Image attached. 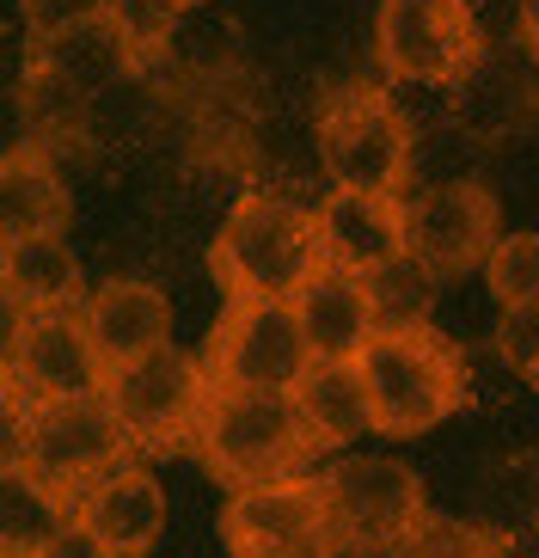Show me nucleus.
<instances>
[{"label":"nucleus","instance_id":"b1692460","mask_svg":"<svg viewBox=\"0 0 539 558\" xmlns=\"http://www.w3.org/2000/svg\"><path fill=\"white\" fill-rule=\"evenodd\" d=\"M392 558H503V541H497L490 527L454 522V515H436V509H429V522Z\"/></svg>","mask_w":539,"mask_h":558},{"label":"nucleus","instance_id":"0eeeda50","mask_svg":"<svg viewBox=\"0 0 539 558\" xmlns=\"http://www.w3.org/2000/svg\"><path fill=\"white\" fill-rule=\"evenodd\" d=\"M203 368L215 387L294 393L313 375V344L294 319V301H228L203 338Z\"/></svg>","mask_w":539,"mask_h":558},{"label":"nucleus","instance_id":"4468645a","mask_svg":"<svg viewBox=\"0 0 539 558\" xmlns=\"http://www.w3.org/2000/svg\"><path fill=\"white\" fill-rule=\"evenodd\" d=\"M319 240L326 264L350 277H375L380 264L405 258V197H380V191H331L319 203Z\"/></svg>","mask_w":539,"mask_h":558},{"label":"nucleus","instance_id":"f03ea898","mask_svg":"<svg viewBox=\"0 0 539 558\" xmlns=\"http://www.w3.org/2000/svg\"><path fill=\"white\" fill-rule=\"evenodd\" d=\"M356 368L362 387H368L375 436H392V442H411V436L448 424L466 405V356L436 326L375 331L368 350L356 356Z\"/></svg>","mask_w":539,"mask_h":558},{"label":"nucleus","instance_id":"20e7f679","mask_svg":"<svg viewBox=\"0 0 539 558\" xmlns=\"http://www.w3.org/2000/svg\"><path fill=\"white\" fill-rule=\"evenodd\" d=\"M343 558H392L429 522V492L399 454H338L319 473Z\"/></svg>","mask_w":539,"mask_h":558},{"label":"nucleus","instance_id":"7c9ffc66","mask_svg":"<svg viewBox=\"0 0 539 558\" xmlns=\"http://www.w3.org/2000/svg\"><path fill=\"white\" fill-rule=\"evenodd\" d=\"M179 7H209V0H179Z\"/></svg>","mask_w":539,"mask_h":558},{"label":"nucleus","instance_id":"39448f33","mask_svg":"<svg viewBox=\"0 0 539 558\" xmlns=\"http://www.w3.org/2000/svg\"><path fill=\"white\" fill-rule=\"evenodd\" d=\"M417 160V135L411 117L392 105L387 86L350 81L338 93H326L319 105V166L331 172L338 191H380L399 197Z\"/></svg>","mask_w":539,"mask_h":558},{"label":"nucleus","instance_id":"5701e85b","mask_svg":"<svg viewBox=\"0 0 539 558\" xmlns=\"http://www.w3.org/2000/svg\"><path fill=\"white\" fill-rule=\"evenodd\" d=\"M497 307H539V233H503L485 264Z\"/></svg>","mask_w":539,"mask_h":558},{"label":"nucleus","instance_id":"6e6552de","mask_svg":"<svg viewBox=\"0 0 539 558\" xmlns=\"http://www.w3.org/2000/svg\"><path fill=\"white\" fill-rule=\"evenodd\" d=\"M375 56L405 86H466L485 56L473 0H380Z\"/></svg>","mask_w":539,"mask_h":558},{"label":"nucleus","instance_id":"9b49d317","mask_svg":"<svg viewBox=\"0 0 539 558\" xmlns=\"http://www.w3.org/2000/svg\"><path fill=\"white\" fill-rule=\"evenodd\" d=\"M497 240H503V203L490 197L485 184L448 179L405 197V246L436 282L485 270Z\"/></svg>","mask_w":539,"mask_h":558},{"label":"nucleus","instance_id":"a211bd4d","mask_svg":"<svg viewBox=\"0 0 539 558\" xmlns=\"http://www.w3.org/2000/svg\"><path fill=\"white\" fill-rule=\"evenodd\" d=\"M294 411H301V429H307L313 454H338L356 436L375 429V411H368V387H362L356 362H313V375L294 387Z\"/></svg>","mask_w":539,"mask_h":558},{"label":"nucleus","instance_id":"393cba45","mask_svg":"<svg viewBox=\"0 0 539 558\" xmlns=\"http://www.w3.org/2000/svg\"><path fill=\"white\" fill-rule=\"evenodd\" d=\"M490 338H497V356L509 362V375L539 393V307H503Z\"/></svg>","mask_w":539,"mask_h":558},{"label":"nucleus","instance_id":"1a4fd4ad","mask_svg":"<svg viewBox=\"0 0 539 558\" xmlns=\"http://www.w3.org/2000/svg\"><path fill=\"white\" fill-rule=\"evenodd\" d=\"M221 546H228V558H343L338 534H331L326 492L313 473L228 492Z\"/></svg>","mask_w":539,"mask_h":558},{"label":"nucleus","instance_id":"c85d7f7f","mask_svg":"<svg viewBox=\"0 0 539 558\" xmlns=\"http://www.w3.org/2000/svg\"><path fill=\"white\" fill-rule=\"evenodd\" d=\"M37 558H111V553H105V546H98L93 534L81 527V522H68L62 534H56V541H49Z\"/></svg>","mask_w":539,"mask_h":558},{"label":"nucleus","instance_id":"f8f14e48","mask_svg":"<svg viewBox=\"0 0 539 558\" xmlns=\"http://www.w3.org/2000/svg\"><path fill=\"white\" fill-rule=\"evenodd\" d=\"M74 522L111 558H154V546L166 534V485L154 478L147 460L130 454L74 504Z\"/></svg>","mask_w":539,"mask_h":558},{"label":"nucleus","instance_id":"6ab92c4d","mask_svg":"<svg viewBox=\"0 0 539 558\" xmlns=\"http://www.w3.org/2000/svg\"><path fill=\"white\" fill-rule=\"evenodd\" d=\"M0 289L19 301V307L44 319V313H81L86 307V277L81 258L62 233H44V240H25V246L0 252Z\"/></svg>","mask_w":539,"mask_h":558},{"label":"nucleus","instance_id":"ddd939ff","mask_svg":"<svg viewBox=\"0 0 539 558\" xmlns=\"http://www.w3.org/2000/svg\"><path fill=\"white\" fill-rule=\"evenodd\" d=\"M7 375H13V387L32 405L105 393V362H98L93 338H86L81 313H44V319H32V331H25V344H19Z\"/></svg>","mask_w":539,"mask_h":558},{"label":"nucleus","instance_id":"c756f323","mask_svg":"<svg viewBox=\"0 0 539 558\" xmlns=\"http://www.w3.org/2000/svg\"><path fill=\"white\" fill-rule=\"evenodd\" d=\"M515 32H522V50L539 62V0H515Z\"/></svg>","mask_w":539,"mask_h":558},{"label":"nucleus","instance_id":"4be33fe9","mask_svg":"<svg viewBox=\"0 0 539 558\" xmlns=\"http://www.w3.org/2000/svg\"><path fill=\"white\" fill-rule=\"evenodd\" d=\"M179 0H105V32L117 37V50L130 68H147L154 56L172 44V25H179Z\"/></svg>","mask_w":539,"mask_h":558},{"label":"nucleus","instance_id":"f3484780","mask_svg":"<svg viewBox=\"0 0 539 558\" xmlns=\"http://www.w3.org/2000/svg\"><path fill=\"white\" fill-rule=\"evenodd\" d=\"M294 319L307 331L313 344V362H356L375 338V307H368V282L350 277V270H319V277L301 289L294 301Z\"/></svg>","mask_w":539,"mask_h":558},{"label":"nucleus","instance_id":"9d476101","mask_svg":"<svg viewBox=\"0 0 539 558\" xmlns=\"http://www.w3.org/2000/svg\"><path fill=\"white\" fill-rule=\"evenodd\" d=\"M130 460V436L117 429L105 393L86 399H56V405H32V429H25V473H37L68 509L93 492L98 478Z\"/></svg>","mask_w":539,"mask_h":558},{"label":"nucleus","instance_id":"f257e3e1","mask_svg":"<svg viewBox=\"0 0 539 558\" xmlns=\"http://www.w3.org/2000/svg\"><path fill=\"white\" fill-rule=\"evenodd\" d=\"M209 270L228 301H301V289L326 270L319 209H301L282 191H240L209 240Z\"/></svg>","mask_w":539,"mask_h":558},{"label":"nucleus","instance_id":"dca6fc26","mask_svg":"<svg viewBox=\"0 0 539 558\" xmlns=\"http://www.w3.org/2000/svg\"><path fill=\"white\" fill-rule=\"evenodd\" d=\"M68 221H74V197L49 154L32 142L0 154V252L44 240V233H68Z\"/></svg>","mask_w":539,"mask_h":558},{"label":"nucleus","instance_id":"412c9836","mask_svg":"<svg viewBox=\"0 0 539 558\" xmlns=\"http://www.w3.org/2000/svg\"><path fill=\"white\" fill-rule=\"evenodd\" d=\"M368 282V307H375V326L380 331H405V326H429V313H436V277H429L424 264L411 258H392L380 264Z\"/></svg>","mask_w":539,"mask_h":558},{"label":"nucleus","instance_id":"2eb2a0df","mask_svg":"<svg viewBox=\"0 0 539 558\" xmlns=\"http://www.w3.org/2000/svg\"><path fill=\"white\" fill-rule=\"evenodd\" d=\"M81 326L93 338L105 375L123 368L135 356H154L160 344H172V301L142 277H111L105 289H93L81 307Z\"/></svg>","mask_w":539,"mask_h":558},{"label":"nucleus","instance_id":"7ed1b4c3","mask_svg":"<svg viewBox=\"0 0 539 558\" xmlns=\"http://www.w3.org/2000/svg\"><path fill=\"white\" fill-rule=\"evenodd\" d=\"M196 466L209 478H221L228 492L245 485H277L294 478L313 460L307 429H301V411L294 393H240V387H215L203 424H196L191 442Z\"/></svg>","mask_w":539,"mask_h":558},{"label":"nucleus","instance_id":"a878e982","mask_svg":"<svg viewBox=\"0 0 539 558\" xmlns=\"http://www.w3.org/2000/svg\"><path fill=\"white\" fill-rule=\"evenodd\" d=\"M19 13H25V32L37 44H62L74 32L105 25V0H19Z\"/></svg>","mask_w":539,"mask_h":558},{"label":"nucleus","instance_id":"423d86ee","mask_svg":"<svg viewBox=\"0 0 539 558\" xmlns=\"http://www.w3.org/2000/svg\"><path fill=\"white\" fill-rule=\"evenodd\" d=\"M215 399V380L203 356L179 344H160L154 356H135L105 375V405L117 429L130 436V454H172L196 442V424Z\"/></svg>","mask_w":539,"mask_h":558},{"label":"nucleus","instance_id":"bb28decb","mask_svg":"<svg viewBox=\"0 0 539 558\" xmlns=\"http://www.w3.org/2000/svg\"><path fill=\"white\" fill-rule=\"evenodd\" d=\"M25 429H32V399L13 387V375H0V466L25 460Z\"/></svg>","mask_w":539,"mask_h":558},{"label":"nucleus","instance_id":"aec40b11","mask_svg":"<svg viewBox=\"0 0 539 558\" xmlns=\"http://www.w3.org/2000/svg\"><path fill=\"white\" fill-rule=\"evenodd\" d=\"M68 522H74V509L37 473H25V460L0 466V558H37Z\"/></svg>","mask_w":539,"mask_h":558},{"label":"nucleus","instance_id":"cd10ccee","mask_svg":"<svg viewBox=\"0 0 539 558\" xmlns=\"http://www.w3.org/2000/svg\"><path fill=\"white\" fill-rule=\"evenodd\" d=\"M25 331H32V313H25L13 295H7V289H0V375L13 368L19 344H25Z\"/></svg>","mask_w":539,"mask_h":558}]
</instances>
